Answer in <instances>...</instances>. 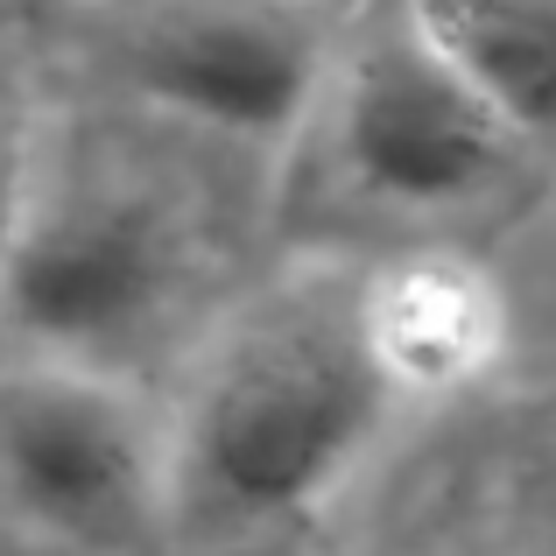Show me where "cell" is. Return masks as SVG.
I'll use <instances>...</instances> for the list:
<instances>
[{"label": "cell", "mask_w": 556, "mask_h": 556, "mask_svg": "<svg viewBox=\"0 0 556 556\" xmlns=\"http://www.w3.org/2000/svg\"><path fill=\"white\" fill-rule=\"evenodd\" d=\"M325 135L345 184L394 218H451L507 184L529 141L479 99L408 0H388L339 50L325 92Z\"/></svg>", "instance_id": "3957f363"}, {"label": "cell", "mask_w": 556, "mask_h": 556, "mask_svg": "<svg viewBox=\"0 0 556 556\" xmlns=\"http://www.w3.org/2000/svg\"><path fill=\"white\" fill-rule=\"evenodd\" d=\"M0 493L78 556H141L177 529L169 430L121 374L22 367L0 388Z\"/></svg>", "instance_id": "277c9868"}, {"label": "cell", "mask_w": 556, "mask_h": 556, "mask_svg": "<svg viewBox=\"0 0 556 556\" xmlns=\"http://www.w3.org/2000/svg\"><path fill=\"white\" fill-rule=\"evenodd\" d=\"M402 394L374 367L353 289L240 325L169 422L177 529L261 535L331 507L374 458Z\"/></svg>", "instance_id": "6da1fadb"}, {"label": "cell", "mask_w": 556, "mask_h": 556, "mask_svg": "<svg viewBox=\"0 0 556 556\" xmlns=\"http://www.w3.org/2000/svg\"><path fill=\"white\" fill-rule=\"evenodd\" d=\"M36 177V127H28L22 85L0 71V247H8V226L22 212V190Z\"/></svg>", "instance_id": "ba28073f"}, {"label": "cell", "mask_w": 556, "mask_h": 556, "mask_svg": "<svg viewBox=\"0 0 556 556\" xmlns=\"http://www.w3.org/2000/svg\"><path fill=\"white\" fill-rule=\"evenodd\" d=\"M353 317L374 367L402 402H451L501 374L515 311L493 268L465 254H402L353 289Z\"/></svg>", "instance_id": "8992f818"}, {"label": "cell", "mask_w": 556, "mask_h": 556, "mask_svg": "<svg viewBox=\"0 0 556 556\" xmlns=\"http://www.w3.org/2000/svg\"><path fill=\"white\" fill-rule=\"evenodd\" d=\"M331 64V28L303 0H163L121 36V71L155 113L240 149L311 135Z\"/></svg>", "instance_id": "5b68a950"}, {"label": "cell", "mask_w": 556, "mask_h": 556, "mask_svg": "<svg viewBox=\"0 0 556 556\" xmlns=\"http://www.w3.org/2000/svg\"><path fill=\"white\" fill-rule=\"evenodd\" d=\"M521 141H556V0H408Z\"/></svg>", "instance_id": "52a82bcc"}, {"label": "cell", "mask_w": 556, "mask_h": 556, "mask_svg": "<svg viewBox=\"0 0 556 556\" xmlns=\"http://www.w3.org/2000/svg\"><path fill=\"white\" fill-rule=\"evenodd\" d=\"M190 296V226L163 190L121 169L36 163L0 247V339L22 367L121 374L177 325Z\"/></svg>", "instance_id": "7a4b0ae2"}]
</instances>
